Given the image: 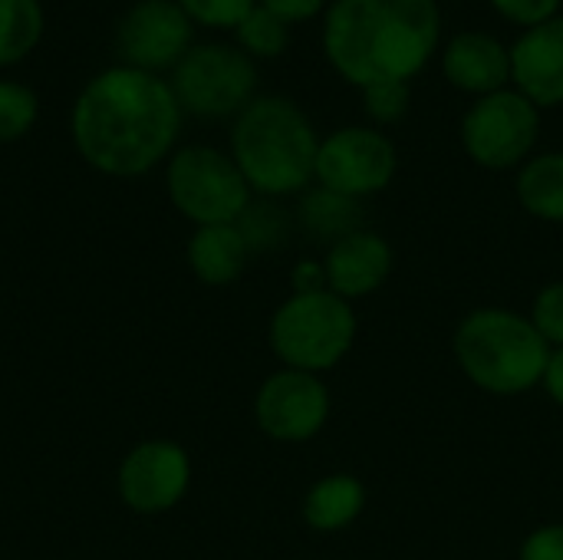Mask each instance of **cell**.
<instances>
[{"instance_id": "obj_1", "label": "cell", "mask_w": 563, "mask_h": 560, "mask_svg": "<svg viewBox=\"0 0 563 560\" xmlns=\"http://www.w3.org/2000/svg\"><path fill=\"white\" fill-rule=\"evenodd\" d=\"M181 116L165 76L115 63L79 89L69 135L89 168L109 178H139L172 158Z\"/></svg>"}, {"instance_id": "obj_2", "label": "cell", "mask_w": 563, "mask_h": 560, "mask_svg": "<svg viewBox=\"0 0 563 560\" xmlns=\"http://www.w3.org/2000/svg\"><path fill=\"white\" fill-rule=\"evenodd\" d=\"M439 50V0H333L323 13V56L356 89L412 83Z\"/></svg>"}, {"instance_id": "obj_3", "label": "cell", "mask_w": 563, "mask_h": 560, "mask_svg": "<svg viewBox=\"0 0 563 560\" xmlns=\"http://www.w3.org/2000/svg\"><path fill=\"white\" fill-rule=\"evenodd\" d=\"M320 135L290 96H257L231 122V158L261 198L303 195L317 182Z\"/></svg>"}, {"instance_id": "obj_4", "label": "cell", "mask_w": 563, "mask_h": 560, "mask_svg": "<svg viewBox=\"0 0 563 560\" xmlns=\"http://www.w3.org/2000/svg\"><path fill=\"white\" fill-rule=\"evenodd\" d=\"M452 353L472 386L492 396H521L544 383L551 347L531 317L508 307H478L462 317Z\"/></svg>"}, {"instance_id": "obj_5", "label": "cell", "mask_w": 563, "mask_h": 560, "mask_svg": "<svg viewBox=\"0 0 563 560\" xmlns=\"http://www.w3.org/2000/svg\"><path fill=\"white\" fill-rule=\"evenodd\" d=\"M356 310L333 290L290 294L271 317V353L300 373H327L346 360L356 343Z\"/></svg>"}, {"instance_id": "obj_6", "label": "cell", "mask_w": 563, "mask_h": 560, "mask_svg": "<svg viewBox=\"0 0 563 560\" xmlns=\"http://www.w3.org/2000/svg\"><path fill=\"white\" fill-rule=\"evenodd\" d=\"M165 191L172 208L195 228L234 224L254 201V191L231 152L214 145L175 149L165 165Z\"/></svg>"}, {"instance_id": "obj_7", "label": "cell", "mask_w": 563, "mask_h": 560, "mask_svg": "<svg viewBox=\"0 0 563 560\" xmlns=\"http://www.w3.org/2000/svg\"><path fill=\"white\" fill-rule=\"evenodd\" d=\"M181 112L198 119H238L257 99V66L234 43H195L168 73Z\"/></svg>"}, {"instance_id": "obj_8", "label": "cell", "mask_w": 563, "mask_h": 560, "mask_svg": "<svg viewBox=\"0 0 563 560\" xmlns=\"http://www.w3.org/2000/svg\"><path fill=\"white\" fill-rule=\"evenodd\" d=\"M465 155L485 172L521 168L541 139V109L515 86L475 99L459 125Z\"/></svg>"}, {"instance_id": "obj_9", "label": "cell", "mask_w": 563, "mask_h": 560, "mask_svg": "<svg viewBox=\"0 0 563 560\" xmlns=\"http://www.w3.org/2000/svg\"><path fill=\"white\" fill-rule=\"evenodd\" d=\"M399 172L396 142L376 125H343L320 139L317 182L346 198H373L393 185Z\"/></svg>"}, {"instance_id": "obj_10", "label": "cell", "mask_w": 563, "mask_h": 560, "mask_svg": "<svg viewBox=\"0 0 563 560\" xmlns=\"http://www.w3.org/2000/svg\"><path fill=\"white\" fill-rule=\"evenodd\" d=\"M195 469L185 446L172 439H145L132 446L115 469L119 502L145 518L168 515L191 488Z\"/></svg>"}, {"instance_id": "obj_11", "label": "cell", "mask_w": 563, "mask_h": 560, "mask_svg": "<svg viewBox=\"0 0 563 560\" xmlns=\"http://www.w3.org/2000/svg\"><path fill=\"white\" fill-rule=\"evenodd\" d=\"M330 386L317 373L280 366L271 373L254 396V422L274 442H310L330 422Z\"/></svg>"}, {"instance_id": "obj_12", "label": "cell", "mask_w": 563, "mask_h": 560, "mask_svg": "<svg viewBox=\"0 0 563 560\" xmlns=\"http://www.w3.org/2000/svg\"><path fill=\"white\" fill-rule=\"evenodd\" d=\"M195 46V23L178 0H135L115 26L122 66L142 73H172Z\"/></svg>"}, {"instance_id": "obj_13", "label": "cell", "mask_w": 563, "mask_h": 560, "mask_svg": "<svg viewBox=\"0 0 563 560\" xmlns=\"http://www.w3.org/2000/svg\"><path fill=\"white\" fill-rule=\"evenodd\" d=\"M439 66L452 89L475 99L511 86V46L485 30H462L442 40Z\"/></svg>"}, {"instance_id": "obj_14", "label": "cell", "mask_w": 563, "mask_h": 560, "mask_svg": "<svg viewBox=\"0 0 563 560\" xmlns=\"http://www.w3.org/2000/svg\"><path fill=\"white\" fill-rule=\"evenodd\" d=\"M393 267H396L393 244L379 231H369V228H360L340 238L336 244L327 248V257H323L327 287L350 304L373 297L389 281Z\"/></svg>"}, {"instance_id": "obj_15", "label": "cell", "mask_w": 563, "mask_h": 560, "mask_svg": "<svg viewBox=\"0 0 563 560\" xmlns=\"http://www.w3.org/2000/svg\"><path fill=\"white\" fill-rule=\"evenodd\" d=\"M511 86L538 109L563 106V13L511 43Z\"/></svg>"}, {"instance_id": "obj_16", "label": "cell", "mask_w": 563, "mask_h": 560, "mask_svg": "<svg viewBox=\"0 0 563 560\" xmlns=\"http://www.w3.org/2000/svg\"><path fill=\"white\" fill-rule=\"evenodd\" d=\"M185 261L205 287H228L244 274L251 248L238 224H205L191 231Z\"/></svg>"}, {"instance_id": "obj_17", "label": "cell", "mask_w": 563, "mask_h": 560, "mask_svg": "<svg viewBox=\"0 0 563 560\" xmlns=\"http://www.w3.org/2000/svg\"><path fill=\"white\" fill-rule=\"evenodd\" d=\"M363 512H366V485L350 472H333L317 479L300 505L307 528L320 535H336L350 528L353 521H360Z\"/></svg>"}, {"instance_id": "obj_18", "label": "cell", "mask_w": 563, "mask_h": 560, "mask_svg": "<svg viewBox=\"0 0 563 560\" xmlns=\"http://www.w3.org/2000/svg\"><path fill=\"white\" fill-rule=\"evenodd\" d=\"M521 208L548 224H563V152H534L515 178Z\"/></svg>"}, {"instance_id": "obj_19", "label": "cell", "mask_w": 563, "mask_h": 560, "mask_svg": "<svg viewBox=\"0 0 563 560\" xmlns=\"http://www.w3.org/2000/svg\"><path fill=\"white\" fill-rule=\"evenodd\" d=\"M297 221H300V228L307 234L336 244L340 238H346V234L363 228V201L346 198L340 191H330L323 185H310L300 195Z\"/></svg>"}, {"instance_id": "obj_20", "label": "cell", "mask_w": 563, "mask_h": 560, "mask_svg": "<svg viewBox=\"0 0 563 560\" xmlns=\"http://www.w3.org/2000/svg\"><path fill=\"white\" fill-rule=\"evenodd\" d=\"M40 0H0V66L23 63L43 36Z\"/></svg>"}, {"instance_id": "obj_21", "label": "cell", "mask_w": 563, "mask_h": 560, "mask_svg": "<svg viewBox=\"0 0 563 560\" xmlns=\"http://www.w3.org/2000/svg\"><path fill=\"white\" fill-rule=\"evenodd\" d=\"M234 46L244 50L251 59H274V56H284L287 46H290V26L257 3V7L234 26Z\"/></svg>"}, {"instance_id": "obj_22", "label": "cell", "mask_w": 563, "mask_h": 560, "mask_svg": "<svg viewBox=\"0 0 563 560\" xmlns=\"http://www.w3.org/2000/svg\"><path fill=\"white\" fill-rule=\"evenodd\" d=\"M251 248V254L257 251H277L287 244L290 238V218L284 208L274 205V198H261V201H251L247 211L234 221Z\"/></svg>"}, {"instance_id": "obj_23", "label": "cell", "mask_w": 563, "mask_h": 560, "mask_svg": "<svg viewBox=\"0 0 563 560\" xmlns=\"http://www.w3.org/2000/svg\"><path fill=\"white\" fill-rule=\"evenodd\" d=\"M40 116V99L26 83L0 79V145L23 139Z\"/></svg>"}, {"instance_id": "obj_24", "label": "cell", "mask_w": 563, "mask_h": 560, "mask_svg": "<svg viewBox=\"0 0 563 560\" xmlns=\"http://www.w3.org/2000/svg\"><path fill=\"white\" fill-rule=\"evenodd\" d=\"M409 109H412V83L386 79V83H373L363 89V112L369 125L376 129L399 125L409 116Z\"/></svg>"}, {"instance_id": "obj_25", "label": "cell", "mask_w": 563, "mask_h": 560, "mask_svg": "<svg viewBox=\"0 0 563 560\" xmlns=\"http://www.w3.org/2000/svg\"><path fill=\"white\" fill-rule=\"evenodd\" d=\"M178 7L191 17L195 26L234 30L257 7V0H178Z\"/></svg>"}, {"instance_id": "obj_26", "label": "cell", "mask_w": 563, "mask_h": 560, "mask_svg": "<svg viewBox=\"0 0 563 560\" xmlns=\"http://www.w3.org/2000/svg\"><path fill=\"white\" fill-rule=\"evenodd\" d=\"M531 323L538 327V333L548 340L551 350L563 347V277L551 281L538 290L534 304H531Z\"/></svg>"}, {"instance_id": "obj_27", "label": "cell", "mask_w": 563, "mask_h": 560, "mask_svg": "<svg viewBox=\"0 0 563 560\" xmlns=\"http://www.w3.org/2000/svg\"><path fill=\"white\" fill-rule=\"evenodd\" d=\"M488 3L501 20H508L511 26H521V30L548 23V20L561 17L563 10V0H488Z\"/></svg>"}, {"instance_id": "obj_28", "label": "cell", "mask_w": 563, "mask_h": 560, "mask_svg": "<svg viewBox=\"0 0 563 560\" xmlns=\"http://www.w3.org/2000/svg\"><path fill=\"white\" fill-rule=\"evenodd\" d=\"M518 560H563V521L534 528L521 541Z\"/></svg>"}, {"instance_id": "obj_29", "label": "cell", "mask_w": 563, "mask_h": 560, "mask_svg": "<svg viewBox=\"0 0 563 560\" xmlns=\"http://www.w3.org/2000/svg\"><path fill=\"white\" fill-rule=\"evenodd\" d=\"M257 3L271 10L277 20H284L287 26H297V23H310L323 17L333 0H257Z\"/></svg>"}, {"instance_id": "obj_30", "label": "cell", "mask_w": 563, "mask_h": 560, "mask_svg": "<svg viewBox=\"0 0 563 560\" xmlns=\"http://www.w3.org/2000/svg\"><path fill=\"white\" fill-rule=\"evenodd\" d=\"M290 294H317V290H330L327 287V271L323 261H300L290 271Z\"/></svg>"}, {"instance_id": "obj_31", "label": "cell", "mask_w": 563, "mask_h": 560, "mask_svg": "<svg viewBox=\"0 0 563 560\" xmlns=\"http://www.w3.org/2000/svg\"><path fill=\"white\" fill-rule=\"evenodd\" d=\"M544 393L558 403V406H563V347H558V350H551V360H548V373H544Z\"/></svg>"}]
</instances>
